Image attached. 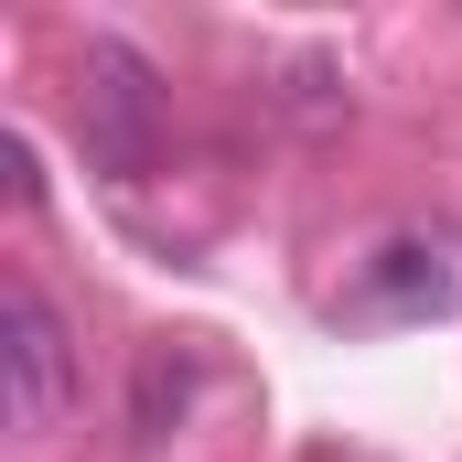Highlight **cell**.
<instances>
[{
    "mask_svg": "<svg viewBox=\"0 0 462 462\" xmlns=\"http://www.w3.org/2000/svg\"><path fill=\"white\" fill-rule=\"evenodd\" d=\"M76 108H87V162L108 183H140L162 162V76L140 43L87 32V65H76Z\"/></svg>",
    "mask_w": 462,
    "mask_h": 462,
    "instance_id": "obj_1",
    "label": "cell"
},
{
    "mask_svg": "<svg viewBox=\"0 0 462 462\" xmlns=\"http://www.w3.org/2000/svg\"><path fill=\"white\" fill-rule=\"evenodd\" d=\"M0 387H11V441H54L76 409V334L32 280L0 291Z\"/></svg>",
    "mask_w": 462,
    "mask_h": 462,
    "instance_id": "obj_2",
    "label": "cell"
},
{
    "mask_svg": "<svg viewBox=\"0 0 462 462\" xmlns=\"http://www.w3.org/2000/svg\"><path fill=\"white\" fill-rule=\"evenodd\" d=\"M355 312H376V323H441V312H462V236L452 226L376 236L365 269H355Z\"/></svg>",
    "mask_w": 462,
    "mask_h": 462,
    "instance_id": "obj_3",
    "label": "cell"
},
{
    "mask_svg": "<svg viewBox=\"0 0 462 462\" xmlns=\"http://www.w3.org/2000/svg\"><path fill=\"white\" fill-rule=\"evenodd\" d=\"M194 387H205L194 345H140V365H129V441L162 452V441L194 420Z\"/></svg>",
    "mask_w": 462,
    "mask_h": 462,
    "instance_id": "obj_4",
    "label": "cell"
},
{
    "mask_svg": "<svg viewBox=\"0 0 462 462\" xmlns=\"http://www.w3.org/2000/svg\"><path fill=\"white\" fill-rule=\"evenodd\" d=\"M280 108H301V118H345V108H355L345 65H334V54H301V65H291V87H280Z\"/></svg>",
    "mask_w": 462,
    "mask_h": 462,
    "instance_id": "obj_5",
    "label": "cell"
}]
</instances>
